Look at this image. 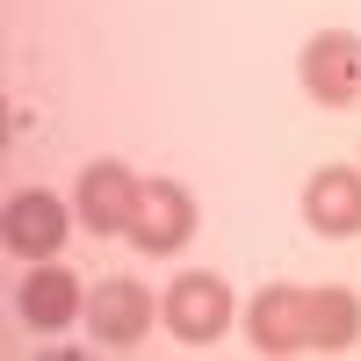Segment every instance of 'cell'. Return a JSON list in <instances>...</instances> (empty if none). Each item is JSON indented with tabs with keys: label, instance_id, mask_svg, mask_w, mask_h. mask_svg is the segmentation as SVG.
Wrapping results in <instances>:
<instances>
[{
	"label": "cell",
	"instance_id": "8",
	"mask_svg": "<svg viewBox=\"0 0 361 361\" xmlns=\"http://www.w3.org/2000/svg\"><path fill=\"white\" fill-rule=\"evenodd\" d=\"M304 224L325 231V238L361 231V166H318L304 180Z\"/></svg>",
	"mask_w": 361,
	"mask_h": 361
},
{
	"label": "cell",
	"instance_id": "7",
	"mask_svg": "<svg viewBox=\"0 0 361 361\" xmlns=\"http://www.w3.org/2000/svg\"><path fill=\"white\" fill-rule=\"evenodd\" d=\"M195 238V195L180 180H145L137 217H130V246L137 253H180Z\"/></svg>",
	"mask_w": 361,
	"mask_h": 361
},
{
	"label": "cell",
	"instance_id": "5",
	"mask_svg": "<svg viewBox=\"0 0 361 361\" xmlns=\"http://www.w3.org/2000/svg\"><path fill=\"white\" fill-rule=\"evenodd\" d=\"M15 311H22L29 333H66V325L87 318V289H80L73 267H58V260H29V275H22V289H15Z\"/></svg>",
	"mask_w": 361,
	"mask_h": 361
},
{
	"label": "cell",
	"instance_id": "1",
	"mask_svg": "<svg viewBox=\"0 0 361 361\" xmlns=\"http://www.w3.org/2000/svg\"><path fill=\"white\" fill-rule=\"evenodd\" d=\"M159 318H166V333H173L180 347H195V354L217 347V340L231 333V282L209 275V267H188V275H173Z\"/></svg>",
	"mask_w": 361,
	"mask_h": 361
},
{
	"label": "cell",
	"instance_id": "10",
	"mask_svg": "<svg viewBox=\"0 0 361 361\" xmlns=\"http://www.w3.org/2000/svg\"><path fill=\"white\" fill-rule=\"evenodd\" d=\"M246 340L253 354H304V289H260L253 304H246Z\"/></svg>",
	"mask_w": 361,
	"mask_h": 361
},
{
	"label": "cell",
	"instance_id": "3",
	"mask_svg": "<svg viewBox=\"0 0 361 361\" xmlns=\"http://www.w3.org/2000/svg\"><path fill=\"white\" fill-rule=\"evenodd\" d=\"M296 73H304V94L318 109H354L361 102V37L354 29H318Z\"/></svg>",
	"mask_w": 361,
	"mask_h": 361
},
{
	"label": "cell",
	"instance_id": "4",
	"mask_svg": "<svg viewBox=\"0 0 361 361\" xmlns=\"http://www.w3.org/2000/svg\"><path fill=\"white\" fill-rule=\"evenodd\" d=\"M152 318H159V304L145 296V282L109 275V282H94V289H87V333H94L109 354H130V347H145Z\"/></svg>",
	"mask_w": 361,
	"mask_h": 361
},
{
	"label": "cell",
	"instance_id": "2",
	"mask_svg": "<svg viewBox=\"0 0 361 361\" xmlns=\"http://www.w3.org/2000/svg\"><path fill=\"white\" fill-rule=\"evenodd\" d=\"M73 217L80 209H66L51 188H22V195H8V209H0V238H8L15 260H58L66 238H73Z\"/></svg>",
	"mask_w": 361,
	"mask_h": 361
},
{
	"label": "cell",
	"instance_id": "9",
	"mask_svg": "<svg viewBox=\"0 0 361 361\" xmlns=\"http://www.w3.org/2000/svg\"><path fill=\"white\" fill-rule=\"evenodd\" d=\"M361 340V296L318 282L304 289V354H347Z\"/></svg>",
	"mask_w": 361,
	"mask_h": 361
},
{
	"label": "cell",
	"instance_id": "6",
	"mask_svg": "<svg viewBox=\"0 0 361 361\" xmlns=\"http://www.w3.org/2000/svg\"><path fill=\"white\" fill-rule=\"evenodd\" d=\"M137 195H145V180L123 166V159H94L80 173V195H73V209H80V224L94 231V238H109V231H130V217H137Z\"/></svg>",
	"mask_w": 361,
	"mask_h": 361
}]
</instances>
